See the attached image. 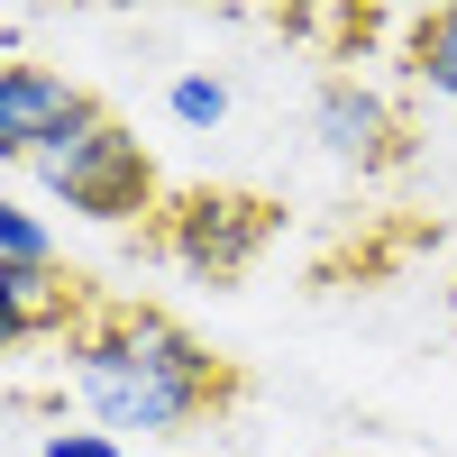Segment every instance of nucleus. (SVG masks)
<instances>
[{
  "label": "nucleus",
  "instance_id": "f257e3e1",
  "mask_svg": "<svg viewBox=\"0 0 457 457\" xmlns=\"http://www.w3.org/2000/svg\"><path fill=\"white\" fill-rule=\"evenodd\" d=\"M64 366H73V394L83 411L120 439H183L220 421L228 403H238V366L211 357L193 329L174 312H146V302H101V312L64 338Z\"/></svg>",
  "mask_w": 457,
  "mask_h": 457
},
{
  "label": "nucleus",
  "instance_id": "f03ea898",
  "mask_svg": "<svg viewBox=\"0 0 457 457\" xmlns=\"http://www.w3.org/2000/svg\"><path fill=\"white\" fill-rule=\"evenodd\" d=\"M64 211H83L101 228H120V220H165V183H156V156L137 146V129H120L101 110V120H83L73 137H55L46 156L28 165Z\"/></svg>",
  "mask_w": 457,
  "mask_h": 457
},
{
  "label": "nucleus",
  "instance_id": "7ed1b4c3",
  "mask_svg": "<svg viewBox=\"0 0 457 457\" xmlns=\"http://www.w3.org/2000/svg\"><path fill=\"white\" fill-rule=\"evenodd\" d=\"M265 238H275V202H256V193H174L165 202V256H183L211 284L247 275Z\"/></svg>",
  "mask_w": 457,
  "mask_h": 457
},
{
  "label": "nucleus",
  "instance_id": "20e7f679",
  "mask_svg": "<svg viewBox=\"0 0 457 457\" xmlns=\"http://www.w3.org/2000/svg\"><path fill=\"white\" fill-rule=\"evenodd\" d=\"M83 120H101V101L92 92H73L64 73H46V64H0V156L10 165H37L55 137H73Z\"/></svg>",
  "mask_w": 457,
  "mask_h": 457
},
{
  "label": "nucleus",
  "instance_id": "39448f33",
  "mask_svg": "<svg viewBox=\"0 0 457 457\" xmlns=\"http://www.w3.org/2000/svg\"><path fill=\"white\" fill-rule=\"evenodd\" d=\"M312 137L329 146L338 165H357V174L403 165V120H394V101L375 92V83H357V73H329V83L312 92Z\"/></svg>",
  "mask_w": 457,
  "mask_h": 457
},
{
  "label": "nucleus",
  "instance_id": "423d86ee",
  "mask_svg": "<svg viewBox=\"0 0 457 457\" xmlns=\"http://www.w3.org/2000/svg\"><path fill=\"white\" fill-rule=\"evenodd\" d=\"M101 312V293L73 275V265H55V275H0V329H10V348H28V338H73Z\"/></svg>",
  "mask_w": 457,
  "mask_h": 457
},
{
  "label": "nucleus",
  "instance_id": "0eeeda50",
  "mask_svg": "<svg viewBox=\"0 0 457 457\" xmlns=\"http://www.w3.org/2000/svg\"><path fill=\"white\" fill-rule=\"evenodd\" d=\"M403 64H411V83H430L439 101H457V0L403 19Z\"/></svg>",
  "mask_w": 457,
  "mask_h": 457
},
{
  "label": "nucleus",
  "instance_id": "6e6552de",
  "mask_svg": "<svg viewBox=\"0 0 457 457\" xmlns=\"http://www.w3.org/2000/svg\"><path fill=\"white\" fill-rule=\"evenodd\" d=\"M0 275H55V238H46V220L19 211V202H0Z\"/></svg>",
  "mask_w": 457,
  "mask_h": 457
},
{
  "label": "nucleus",
  "instance_id": "1a4fd4ad",
  "mask_svg": "<svg viewBox=\"0 0 457 457\" xmlns=\"http://www.w3.org/2000/svg\"><path fill=\"white\" fill-rule=\"evenodd\" d=\"M165 110H174L183 129H220V120H228V83H220V73H174V83H165Z\"/></svg>",
  "mask_w": 457,
  "mask_h": 457
},
{
  "label": "nucleus",
  "instance_id": "9d476101",
  "mask_svg": "<svg viewBox=\"0 0 457 457\" xmlns=\"http://www.w3.org/2000/svg\"><path fill=\"white\" fill-rule=\"evenodd\" d=\"M37 457H129V448L110 439V430H46V439H37Z\"/></svg>",
  "mask_w": 457,
  "mask_h": 457
}]
</instances>
